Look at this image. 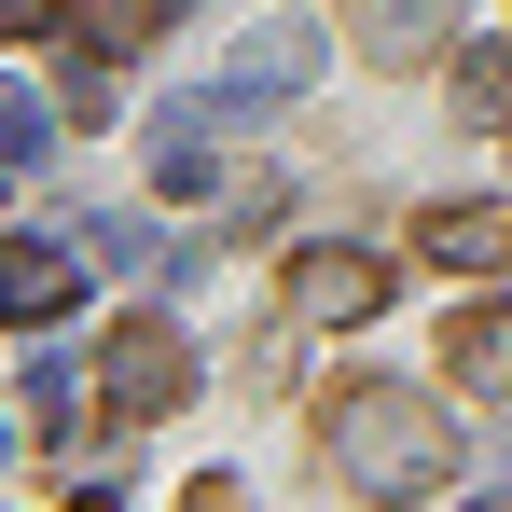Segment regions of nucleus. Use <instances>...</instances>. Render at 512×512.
I'll return each mask as SVG.
<instances>
[{
	"label": "nucleus",
	"mask_w": 512,
	"mask_h": 512,
	"mask_svg": "<svg viewBox=\"0 0 512 512\" xmlns=\"http://www.w3.org/2000/svg\"><path fill=\"white\" fill-rule=\"evenodd\" d=\"M319 443H333V471L360 485V499H416V485H443V471H457V429H443V402H429V388H388V374L333 388Z\"/></svg>",
	"instance_id": "1"
},
{
	"label": "nucleus",
	"mask_w": 512,
	"mask_h": 512,
	"mask_svg": "<svg viewBox=\"0 0 512 512\" xmlns=\"http://www.w3.org/2000/svg\"><path fill=\"white\" fill-rule=\"evenodd\" d=\"M97 402H111V416H180V402H194V346H180L167 319H125V333L97 346Z\"/></svg>",
	"instance_id": "2"
},
{
	"label": "nucleus",
	"mask_w": 512,
	"mask_h": 512,
	"mask_svg": "<svg viewBox=\"0 0 512 512\" xmlns=\"http://www.w3.org/2000/svg\"><path fill=\"white\" fill-rule=\"evenodd\" d=\"M208 125H222V97H167V111L139 125L153 194H180V208H194V194H222V139H208Z\"/></svg>",
	"instance_id": "3"
},
{
	"label": "nucleus",
	"mask_w": 512,
	"mask_h": 512,
	"mask_svg": "<svg viewBox=\"0 0 512 512\" xmlns=\"http://www.w3.org/2000/svg\"><path fill=\"white\" fill-rule=\"evenodd\" d=\"M319 84V28H250V42H236V56H222V111H236V125H250V111H277V97H305Z\"/></svg>",
	"instance_id": "4"
},
{
	"label": "nucleus",
	"mask_w": 512,
	"mask_h": 512,
	"mask_svg": "<svg viewBox=\"0 0 512 512\" xmlns=\"http://www.w3.org/2000/svg\"><path fill=\"white\" fill-rule=\"evenodd\" d=\"M416 250L443 263V277H499L512 263V194H443V208L416 222Z\"/></svg>",
	"instance_id": "5"
},
{
	"label": "nucleus",
	"mask_w": 512,
	"mask_h": 512,
	"mask_svg": "<svg viewBox=\"0 0 512 512\" xmlns=\"http://www.w3.org/2000/svg\"><path fill=\"white\" fill-rule=\"evenodd\" d=\"M70 305H84V250H56V236L0 250V319H70Z\"/></svg>",
	"instance_id": "6"
},
{
	"label": "nucleus",
	"mask_w": 512,
	"mask_h": 512,
	"mask_svg": "<svg viewBox=\"0 0 512 512\" xmlns=\"http://www.w3.org/2000/svg\"><path fill=\"white\" fill-rule=\"evenodd\" d=\"M291 305H305V319H346V333H360V319L388 305V263H374V250H305V263H291Z\"/></svg>",
	"instance_id": "7"
},
{
	"label": "nucleus",
	"mask_w": 512,
	"mask_h": 512,
	"mask_svg": "<svg viewBox=\"0 0 512 512\" xmlns=\"http://www.w3.org/2000/svg\"><path fill=\"white\" fill-rule=\"evenodd\" d=\"M443 28H457V0H374V70H416V56H443Z\"/></svg>",
	"instance_id": "8"
},
{
	"label": "nucleus",
	"mask_w": 512,
	"mask_h": 512,
	"mask_svg": "<svg viewBox=\"0 0 512 512\" xmlns=\"http://www.w3.org/2000/svg\"><path fill=\"white\" fill-rule=\"evenodd\" d=\"M443 360H457L471 388H499L512 374V305H457V319H443Z\"/></svg>",
	"instance_id": "9"
},
{
	"label": "nucleus",
	"mask_w": 512,
	"mask_h": 512,
	"mask_svg": "<svg viewBox=\"0 0 512 512\" xmlns=\"http://www.w3.org/2000/svg\"><path fill=\"white\" fill-rule=\"evenodd\" d=\"M153 28H167V0H70V42L84 56H139Z\"/></svg>",
	"instance_id": "10"
},
{
	"label": "nucleus",
	"mask_w": 512,
	"mask_h": 512,
	"mask_svg": "<svg viewBox=\"0 0 512 512\" xmlns=\"http://www.w3.org/2000/svg\"><path fill=\"white\" fill-rule=\"evenodd\" d=\"M457 125H512V42H471L457 56Z\"/></svg>",
	"instance_id": "11"
},
{
	"label": "nucleus",
	"mask_w": 512,
	"mask_h": 512,
	"mask_svg": "<svg viewBox=\"0 0 512 512\" xmlns=\"http://www.w3.org/2000/svg\"><path fill=\"white\" fill-rule=\"evenodd\" d=\"M42 153H56V111H42L28 84H0V180H14V167H42Z\"/></svg>",
	"instance_id": "12"
},
{
	"label": "nucleus",
	"mask_w": 512,
	"mask_h": 512,
	"mask_svg": "<svg viewBox=\"0 0 512 512\" xmlns=\"http://www.w3.org/2000/svg\"><path fill=\"white\" fill-rule=\"evenodd\" d=\"M28 416H42V443H70V429H84V374L42 360V374H28Z\"/></svg>",
	"instance_id": "13"
},
{
	"label": "nucleus",
	"mask_w": 512,
	"mask_h": 512,
	"mask_svg": "<svg viewBox=\"0 0 512 512\" xmlns=\"http://www.w3.org/2000/svg\"><path fill=\"white\" fill-rule=\"evenodd\" d=\"M56 28V0H0V42H42Z\"/></svg>",
	"instance_id": "14"
},
{
	"label": "nucleus",
	"mask_w": 512,
	"mask_h": 512,
	"mask_svg": "<svg viewBox=\"0 0 512 512\" xmlns=\"http://www.w3.org/2000/svg\"><path fill=\"white\" fill-rule=\"evenodd\" d=\"M180 512H250V499H236V485H222V471H208V485H194V499H180Z\"/></svg>",
	"instance_id": "15"
},
{
	"label": "nucleus",
	"mask_w": 512,
	"mask_h": 512,
	"mask_svg": "<svg viewBox=\"0 0 512 512\" xmlns=\"http://www.w3.org/2000/svg\"><path fill=\"white\" fill-rule=\"evenodd\" d=\"M70 512H125V499H111V485H84V499H70Z\"/></svg>",
	"instance_id": "16"
},
{
	"label": "nucleus",
	"mask_w": 512,
	"mask_h": 512,
	"mask_svg": "<svg viewBox=\"0 0 512 512\" xmlns=\"http://www.w3.org/2000/svg\"><path fill=\"white\" fill-rule=\"evenodd\" d=\"M471 512H512V485H499V499H471Z\"/></svg>",
	"instance_id": "17"
}]
</instances>
